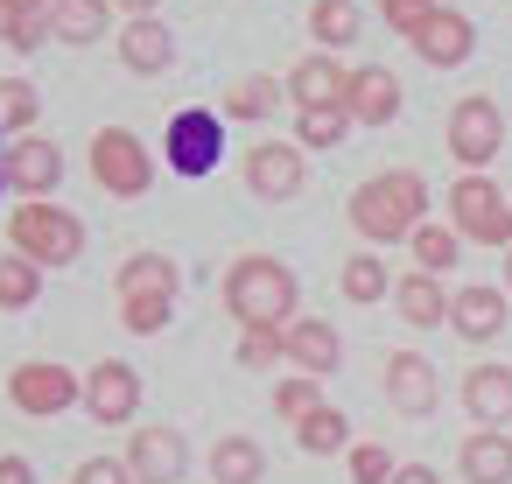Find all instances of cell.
Returning a JSON list of instances; mask_svg holds the SVG:
<instances>
[{"instance_id": "42", "label": "cell", "mask_w": 512, "mask_h": 484, "mask_svg": "<svg viewBox=\"0 0 512 484\" xmlns=\"http://www.w3.org/2000/svg\"><path fill=\"white\" fill-rule=\"evenodd\" d=\"M0 484H36V470L22 456H0Z\"/></svg>"}, {"instance_id": "37", "label": "cell", "mask_w": 512, "mask_h": 484, "mask_svg": "<svg viewBox=\"0 0 512 484\" xmlns=\"http://www.w3.org/2000/svg\"><path fill=\"white\" fill-rule=\"evenodd\" d=\"M379 8H386V22H393L400 36H414V29L435 15V0H379Z\"/></svg>"}, {"instance_id": "46", "label": "cell", "mask_w": 512, "mask_h": 484, "mask_svg": "<svg viewBox=\"0 0 512 484\" xmlns=\"http://www.w3.org/2000/svg\"><path fill=\"white\" fill-rule=\"evenodd\" d=\"M0 183H8V162H0Z\"/></svg>"}, {"instance_id": "9", "label": "cell", "mask_w": 512, "mask_h": 484, "mask_svg": "<svg viewBox=\"0 0 512 484\" xmlns=\"http://www.w3.org/2000/svg\"><path fill=\"white\" fill-rule=\"evenodd\" d=\"M435 393H442V379H435V365H428L421 351H393V358H386V400H393L400 414H428Z\"/></svg>"}, {"instance_id": "34", "label": "cell", "mask_w": 512, "mask_h": 484, "mask_svg": "<svg viewBox=\"0 0 512 484\" xmlns=\"http://www.w3.org/2000/svg\"><path fill=\"white\" fill-rule=\"evenodd\" d=\"M351 484H393V456L379 442H358L351 449Z\"/></svg>"}, {"instance_id": "18", "label": "cell", "mask_w": 512, "mask_h": 484, "mask_svg": "<svg viewBox=\"0 0 512 484\" xmlns=\"http://www.w3.org/2000/svg\"><path fill=\"white\" fill-rule=\"evenodd\" d=\"M169 295H176V260L134 253V260L120 267V302H127V309H134V302H162V309H169Z\"/></svg>"}, {"instance_id": "7", "label": "cell", "mask_w": 512, "mask_h": 484, "mask_svg": "<svg viewBox=\"0 0 512 484\" xmlns=\"http://www.w3.org/2000/svg\"><path fill=\"white\" fill-rule=\"evenodd\" d=\"M218 155H225L218 113H176V127H169V169L176 176H211Z\"/></svg>"}, {"instance_id": "12", "label": "cell", "mask_w": 512, "mask_h": 484, "mask_svg": "<svg viewBox=\"0 0 512 484\" xmlns=\"http://www.w3.org/2000/svg\"><path fill=\"white\" fill-rule=\"evenodd\" d=\"M246 183H253V197H295L302 190V155L288 141H260L246 155Z\"/></svg>"}, {"instance_id": "23", "label": "cell", "mask_w": 512, "mask_h": 484, "mask_svg": "<svg viewBox=\"0 0 512 484\" xmlns=\"http://www.w3.org/2000/svg\"><path fill=\"white\" fill-rule=\"evenodd\" d=\"M393 302H400V316H407L414 330H435V323L449 316V295H442L435 274H407V281H393Z\"/></svg>"}, {"instance_id": "25", "label": "cell", "mask_w": 512, "mask_h": 484, "mask_svg": "<svg viewBox=\"0 0 512 484\" xmlns=\"http://www.w3.org/2000/svg\"><path fill=\"white\" fill-rule=\"evenodd\" d=\"M50 29H57L64 43L106 36V0H57V8H50Z\"/></svg>"}, {"instance_id": "27", "label": "cell", "mask_w": 512, "mask_h": 484, "mask_svg": "<svg viewBox=\"0 0 512 484\" xmlns=\"http://www.w3.org/2000/svg\"><path fill=\"white\" fill-rule=\"evenodd\" d=\"M309 36H316L323 50H344V43L358 36V8H351V0H316V15H309Z\"/></svg>"}, {"instance_id": "36", "label": "cell", "mask_w": 512, "mask_h": 484, "mask_svg": "<svg viewBox=\"0 0 512 484\" xmlns=\"http://www.w3.org/2000/svg\"><path fill=\"white\" fill-rule=\"evenodd\" d=\"M0 120H8V127H29V120H36V92H29L22 78L0 85Z\"/></svg>"}, {"instance_id": "38", "label": "cell", "mask_w": 512, "mask_h": 484, "mask_svg": "<svg viewBox=\"0 0 512 484\" xmlns=\"http://www.w3.org/2000/svg\"><path fill=\"white\" fill-rule=\"evenodd\" d=\"M71 484H134V470L127 463H113V456H92V463H78V477Z\"/></svg>"}, {"instance_id": "22", "label": "cell", "mask_w": 512, "mask_h": 484, "mask_svg": "<svg viewBox=\"0 0 512 484\" xmlns=\"http://www.w3.org/2000/svg\"><path fill=\"white\" fill-rule=\"evenodd\" d=\"M288 358L316 379V372H330L337 358H344V344H337V330L330 323H316V316H302V323H288Z\"/></svg>"}, {"instance_id": "28", "label": "cell", "mask_w": 512, "mask_h": 484, "mask_svg": "<svg viewBox=\"0 0 512 484\" xmlns=\"http://www.w3.org/2000/svg\"><path fill=\"white\" fill-rule=\"evenodd\" d=\"M386 288H393V281H386V260H379V253H351V260H344V295H351V302H379Z\"/></svg>"}, {"instance_id": "19", "label": "cell", "mask_w": 512, "mask_h": 484, "mask_svg": "<svg viewBox=\"0 0 512 484\" xmlns=\"http://www.w3.org/2000/svg\"><path fill=\"white\" fill-rule=\"evenodd\" d=\"M449 323H456V337L491 344V337L505 330V295H498V288H463V295L449 302Z\"/></svg>"}, {"instance_id": "44", "label": "cell", "mask_w": 512, "mask_h": 484, "mask_svg": "<svg viewBox=\"0 0 512 484\" xmlns=\"http://www.w3.org/2000/svg\"><path fill=\"white\" fill-rule=\"evenodd\" d=\"M120 8H134V15H148V8H155V0H120Z\"/></svg>"}, {"instance_id": "2", "label": "cell", "mask_w": 512, "mask_h": 484, "mask_svg": "<svg viewBox=\"0 0 512 484\" xmlns=\"http://www.w3.org/2000/svg\"><path fill=\"white\" fill-rule=\"evenodd\" d=\"M225 302H232V316L246 330H281L288 309H295V274L281 260H267V253H246L232 267V281H225Z\"/></svg>"}, {"instance_id": "33", "label": "cell", "mask_w": 512, "mask_h": 484, "mask_svg": "<svg viewBox=\"0 0 512 484\" xmlns=\"http://www.w3.org/2000/svg\"><path fill=\"white\" fill-rule=\"evenodd\" d=\"M274 407H281V414L302 428V421L323 407V400H316V379H281V386H274Z\"/></svg>"}, {"instance_id": "11", "label": "cell", "mask_w": 512, "mask_h": 484, "mask_svg": "<svg viewBox=\"0 0 512 484\" xmlns=\"http://www.w3.org/2000/svg\"><path fill=\"white\" fill-rule=\"evenodd\" d=\"M288 92H295L302 113H316V106H344V99H351V78H344L337 57H302V64L288 71Z\"/></svg>"}, {"instance_id": "32", "label": "cell", "mask_w": 512, "mask_h": 484, "mask_svg": "<svg viewBox=\"0 0 512 484\" xmlns=\"http://www.w3.org/2000/svg\"><path fill=\"white\" fill-rule=\"evenodd\" d=\"M36 302V260H0V309Z\"/></svg>"}, {"instance_id": "29", "label": "cell", "mask_w": 512, "mask_h": 484, "mask_svg": "<svg viewBox=\"0 0 512 484\" xmlns=\"http://www.w3.org/2000/svg\"><path fill=\"white\" fill-rule=\"evenodd\" d=\"M344 435H351V428H344V414H337V407H316V414L295 428V442H302L309 456H330V449H344Z\"/></svg>"}, {"instance_id": "10", "label": "cell", "mask_w": 512, "mask_h": 484, "mask_svg": "<svg viewBox=\"0 0 512 484\" xmlns=\"http://www.w3.org/2000/svg\"><path fill=\"white\" fill-rule=\"evenodd\" d=\"M407 43H414V50H421L428 64H442V71H449V64H463V57L477 50V29H470V22H463L456 8H435V15H428V22H421V29L407 36Z\"/></svg>"}, {"instance_id": "35", "label": "cell", "mask_w": 512, "mask_h": 484, "mask_svg": "<svg viewBox=\"0 0 512 484\" xmlns=\"http://www.w3.org/2000/svg\"><path fill=\"white\" fill-rule=\"evenodd\" d=\"M281 351H288V330H246V344H239V365H253V372H260V365H274Z\"/></svg>"}, {"instance_id": "8", "label": "cell", "mask_w": 512, "mask_h": 484, "mask_svg": "<svg viewBox=\"0 0 512 484\" xmlns=\"http://www.w3.org/2000/svg\"><path fill=\"white\" fill-rule=\"evenodd\" d=\"M8 393H15L22 414H64V407L78 400V379H71L64 365H15Z\"/></svg>"}, {"instance_id": "24", "label": "cell", "mask_w": 512, "mask_h": 484, "mask_svg": "<svg viewBox=\"0 0 512 484\" xmlns=\"http://www.w3.org/2000/svg\"><path fill=\"white\" fill-rule=\"evenodd\" d=\"M260 470H267V456H260V442H246V435H225V442L211 449V477H218V484H260Z\"/></svg>"}, {"instance_id": "15", "label": "cell", "mask_w": 512, "mask_h": 484, "mask_svg": "<svg viewBox=\"0 0 512 484\" xmlns=\"http://www.w3.org/2000/svg\"><path fill=\"white\" fill-rule=\"evenodd\" d=\"M344 113L358 120V127H386L393 113H400V78L393 71H351V99H344Z\"/></svg>"}, {"instance_id": "16", "label": "cell", "mask_w": 512, "mask_h": 484, "mask_svg": "<svg viewBox=\"0 0 512 484\" xmlns=\"http://www.w3.org/2000/svg\"><path fill=\"white\" fill-rule=\"evenodd\" d=\"M134 400H141V379L127 372V365H92V379H85V407H92V421H127L134 414Z\"/></svg>"}, {"instance_id": "31", "label": "cell", "mask_w": 512, "mask_h": 484, "mask_svg": "<svg viewBox=\"0 0 512 484\" xmlns=\"http://www.w3.org/2000/svg\"><path fill=\"white\" fill-rule=\"evenodd\" d=\"M274 99H281V85H267V78H239V85L225 92V106H232L239 120H267V113H274Z\"/></svg>"}, {"instance_id": "26", "label": "cell", "mask_w": 512, "mask_h": 484, "mask_svg": "<svg viewBox=\"0 0 512 484\" xmlns=\"http://www.w3.org/2000/svg\"><path fill=\"white\" fill-rule=\"evenodd\" d=\"M407 253H414V267L421 274H449L463 253H456V225H421L414 239H407Z\"/></svg>"}, {"instance_id": "1", "label": "cell", "mask_w": 512, "mask_h": 484, "mask_svg": "<svg viewBox=\"0 0 512 484\" xmlns=\"http://www.w3.org/2000/svg\"><path fill=\"white\" fill-rule=\"evenodd\" d=\"M421 211H428V183H421L414 169H386V176L358 183V197H351V225H358L372 246L414 239V232H421Z\"/></svg>"}, {"instance_id": "14", "label": "cell", "mask_w": 512, "mask_h": 484, "mask_svg": "<svg viewBox=\"0 0 512 484\" xmlns=\"http://www.w3.org/2000/svg\"><path fill=\"white\" fill-rule=\"evenodd\" d=\"M463 407H470V421H484V428L512 421V365H470V372H463Z\"/></svg>"}, {"instance_id": "43", "label": "cell", "mask_w": 512, "mask_h": 484, "mask_svg": "<svg viewBox=\"0 0 512 484\" xmlns=\"http://www.w3.org/2000/svg\"><path fill=\"white\" fill-rule=\"evenodd\" d=\"M393 484H442L428 463H407V470H393Z\"/></svg>"}, {"instance_id": "4", "label": "cell", "mask_w": 512, "mask_h": 484, "mask_svg": "<svg viewBox=\"0 0 512 484\" xmlns=\"http://www.w3.org/2000/svg\"><path fill=\"white\" fill-rule=\"evenodd\" d=\"M8 232L22 246V260H36V267H71L85 253V225L71 211H57V204H22Z\"/></svg>"}, {"instance_id": "17", "label": "cell", "mask_w": 512, "mask_h": 484, "mask_svg": "<svg viewBox=\"0 0 512 484\" xmlns=\"http://www.w3.org/2000/svg\"><path fill=\"white\" fill-rule=\"evenodd\" d=\"M57 176H64L57 141H15V148H8V183H15V190L50 197V190H57Z\"/></svg>"}, {"instance_id": "41", "label": "cell", "mask_w": 512, "mask_h": 484, "mask_svg": "<svg viewBox=\"0 0 512 484\" xmlns=\"http://www.w3.org/2000/svg\"><path fill=\"white\" fill-rule=\"evenodd\" d=\"M22 15H29V0H0V43H15Z\"/></svg>"}, {"instance_id": "3", "label": "cell", "mask_w": 512, "mask_h": 484, "mask_svg": "<svg viewBox=\"0 0 512 484\" xmlns=\"http://www.w3.org/2000/svg\"><path fill=\"white\" fill-rule=\"evenodd\" d=\"M449 225H456V239H477V246L512 253V197L491 176H463L449 190Z\"/></svg>"}, {"instance_id": "20", "label": "cell", "mask_w": 512, "mask_h": 484, "mask_svg": "<svg viewBox=\"0 0 512 484\" xmlns=\"http://www.w3.org/2000/svg\"><path fill=\"white\" fill-rule=\"evenodd\" d=\"M463 484H512V435L505 428H477L463 442Z\"/></svg>"}, {"instance_id": "21", "label": "cell", "mask_w": 512, "mask_h": 484, "mask_svg": "<svg viewBox=\"0 0 512 484\" xmlns=\"http://www.w3.org/2000/svg\"><path fill=\"white\" fill-rule=\"evenodd\" d=\"M120 57H127V71H169L176 43H169V29H162V22L134 15V22L120 29Z\"/></svg>"}, {"instance_id": "40", "label": "cell", "mask_w": 512, "mask_h": 484, "mask_svg": "<svg viewBox=\"0 0 512 484\" xmlns=\"http://www.w3.org/2000/svg\"><path fill=\"white\" fill-rule=\"evenodd\" d=\"M162 316H169L162 302H134V309H127V330H141V337H148V330H162Z\"/></svg>"}, {"instance_id": "30", "label": "cell", "mask_w": 512, "mask_h": 484, "mask_svg": "<svg viewBox=\"0 0 512 484\" xmlns=\"http://www.w3.org/2000/svg\"><path fill=\"white\" fill-rule=\"evenodd\" d=\"M344 127H351V113H344V106H316V113H302V120H295V141H309V148H337V141H344Z\"/></svg>"}, {"instance_id": "5", "label": "cell", "mask_w": 512, "mask_h": 484, "mask_svg": "<svg viewBox=\"0 0 512 484\" xmlns=\"http://www.w3.org/2000/svg\"><path fill=\"white\" fill-rule=\"evenodd\" d=\"M92 176H99L106 197H141V190L155 183V162H148V148H141L127 127H106V134L92 141Z\"/></svg>"}, {"instance_id": "13", "label": "cell", "mask_w": 512, "mask_h": 484, "mask_svg": "<svg viewBox=\"0 0 512 484\" xmlns=\"http://www.w3.org/2000/svg\"><path fill=\"white\" fill-rule=\"evenodd\" d=\"M127 470L141 484H176L183 477V435L176 428H141L134 449H127Z\"/></svg>"}, {"instance_id": "45", "label": "cell", "mask_w": 512, "mask_h": 484, "mask_svg": "<svg viewBox=\"0 0 512 484\" xmlns=\"http://www.w3.org/2000/svg\"><path fill=\"white\" fill-rule=\"evenodd\" d=\"M505 281H512V253H505Z\"/></svg>"}, {"instance_id": "39", "label": "cell", "mask_w": 512, "mask_h": 484, "mask_svg": "<svg viewBox=\"0 0 512 484\" xmlns=\"http://www.w3.org/2000/svg\"><path fill=\"white\" fill-rule=\"evenodd\" d=\"M43 29H50V15L29 0V15H22V29H15V43H8V50H36V43H43Z\"/></svg>"}, {"instance_id": "6", "label": "cell", "mask_w": 512, "mask_h": 484, "mask_svg": "<svg viewBox=\"0 0 512 484\" xmlns=\"http://www.w3.org/2000/svg\"><path fill=\"white\" fill-rule=\"evenodd\" d=\"M498 148H505V113H498V99H463V106L449 113V155L477 176Z\"/></svg>"}]
</instances>
